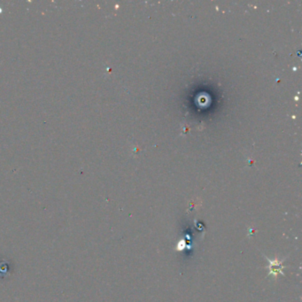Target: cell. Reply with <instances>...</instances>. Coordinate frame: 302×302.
Wrapping results in <instances>:
<instances>
[{
    "instance_id": "6da1fadb",
    "label": "cell",
    "mask_w": 302,
    "mask_h": 302,
    "mask_svg": "<svg viewBox=\"0 0 302 302\" xmlns=\"http://www.w3.org/2000/svg\"><path fill=\"white\" fill-rule=\"evenodd\" d=\"M264 258L266 259V261L269 262V267H268V270H269V274H268V277L272 276L274 277L276 280L277 279V277L279 275H285L283 270L286 268V266L283 265L284 261H286V258H284V259H279L278 257H275L274 259H270L269 257L264 255Z\"/></svg>"
}]
</instances>
